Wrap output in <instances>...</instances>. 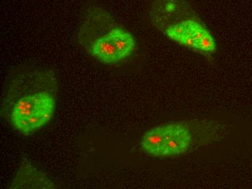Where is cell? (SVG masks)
I'll use <instances>...</instances> for the list:
<instances>
[{
	"instance_id": "6da1fadb",
	"label": "cell",
	"mask_w": 252,
	"mask_h": 189,
	"mask_svg": "<svg viewBox=\"0 0 252 189\" xmlns=\"http://www.w3.org/2000/svg\"><path fill=\"white\" fill-rule=\"evenodd\" d=\"M58 83L52 71L31 68L14 74L9 83L7 116L15 130L34 133L50 122L56 107Z\"/></svg>"
},
{
	"instance_id": "277c9868",
	"label": "cell",
	"mask_w": 252,
	"mask_h": 189,
	"mask_svg": "<svg viewBox=\"0 0 252 189\" xmlns=\"http://www.w3.org/2000/svg\"><path fill=\"white\" fill-rule=\"evenodd\" d=\"M190 141L191 135L187 126L167 124L147 131L141 139V146L153 156H176L188 149Z\"/></svg>"
},
{
	"instance_id": "3957f363",
	"label": "cell",
	"mask_w": 252,
	"mask_h": 189,
	"mask_svg": "<svg viewBox=\"0 0 252 189\" xmlns=\"http://www.w3.org/2000/svg\"><path fill=\"white\" fill-rule=\"evenodd\" d=\"M150 16L172 40L202 53L216 50L214 38L187 0H155Z\"/></svg>"
},
{
	"instance_id": "7a4b0ae2",
	"label": "cell",
	"mask_w": 252,
	"mask_h": 189,
	"mask_svg": "<svg viewBox=\"0 0 252 189\" xmlns=\"http://www.w3.org/2000/svg\"><path fill=\"white\" fill-rule=\"evenodd\" d=\"M78 39L89 54L104 64L123 61L136 47L133 35L118 25L106 9L96 4L84 10Z\"/></svg>"
}]
</instances>
